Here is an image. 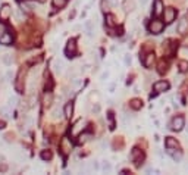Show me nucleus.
<instances>
[{"label":"nucleus","instance_id":"f257e3e1","mask_svg":"<svg viewBox=\"0 0 188 175\" xmlns=\"http://www.w3.org/2000/svg\"><path fill=\"white\" fill-rule=\"evenodd\" d=\"M165 30V22L160 19H153L150 24H148V31L151 34H160L163 33Z\"/></svg>","mask_w":188,"mask_h":175},{"label":"nucleus","instance_id":"5701e85b","mask_svg":"<svg viewBox=\"0 0 188 175\" xmlns=\"http://www.w3.org/2000/svg\"><path fill=\"white\" fill-rule=\"evenodd\" d=\"M2 62H3L6 66H10L12 62H13V55H12V53H5V55L2 56Z\"/></svg>","mask_w":188,"mask_h":175},{"label":"nucleus","instance_id":"4c0bfd02","mask_svg":"<svg viewBox=\"0 0 188 175\" xmlns=\"http://www.w3.org/2000/svg\"><path fill=\"white\" fill-rule=\"evenodd\" d=\"M12 78H13V74H12V71H8V72H6V77H5V80H6V81H10Z\"/></svg>","mask_w":188,"mask_h":175},{"label":"nucleus","instance_id":"f03ea898","mask_svg":"<svg viewBox=\"0 0 188 175\" xmlns=\"http://www.w3.org/2000/svg\"><path fill=\"white\" fill-rule=\"evenodd\" d=\"M184 125H185V119H184V116L178 115V116H175L173 119H172L171 128L173 130V131H181V130L184 128Z\"/></svg>","mask_w":188,"mask_h":175},{"label":"nucleus","instance_id":"a211bd4d","mask_svg":"<svg viewBox=\"0 0 188 175\" xmlns=\"http://www.w3.org/2000/svg\"><path fill=\"white\" fill-rule=\"evenodd\" d=\"M10 15H12V9H10L9 5H5L0 9V18L2 19H8V18H10Z\"/></svg>","mask_w":188,"mask_h":175},{"label":"nucleus","instance_id":"7c9ffc66","mask_svg":"<svg viewBox=\"0 0 188 175\" xmlns=\"http://www.w3.org/2000/svg\"><path fill=\"white\" fill-rule=\"evenodd\" d=\"M110 6H112V5H110L107 0H101V10H103V12H109Z\"/></svg>","mask_w":188,"mask_h":175},{"label":"nucleus","instance_id":"bb28decb","mask_svg":"<svg viewBox=\"0 0 188 175\" xmlns=\"http://www.w3.org/2000/svg\"><path fill=\"white\" fill-rule=\"evenodd\" d=\"M179 72H188V60H179Z\"/></svg>","mask_w":188,"mask_h":175},{"label":"nucleus","instance_id":"a878e982","mask_svg":"<svg viewBox=\"0 0 188 175\" xmlns=\"http://www.w3.org/2000/svg\"><path fill=\"white\" fill-rule=\"evenodd\" d=\"M157 71H159V74H165V72L168 71V62L160 60V62H159V68H157Z\"/></svg>","mask_w":188,"mask_h":175},{"label":"nucleus","instance_id":"f704fd0d","mask_svg":"<svg viewBox=\"0 0 188 175\" xmlns=\"http://www.w3.org/2000/svg\"><path fill=\"white\" fill-rule=\"evenodd\" d=\"M107 119H109V128H115V122H113V113H109V116H107Z\"/></svg>","mask_w":188,"mask_h":175},{"label":"nucleus","instance_id":"f3484780","mask_svg":"<svg viewBox=\"0 0 188 175\" xmlns=\"http://www.w3.org/2000/svg\"><path fill=\"white\" fill-rule=\"evenodd\" d=\"M51 68H53V71L56 74H62V71H63V62L55 59V60H51Z\"/></svg>","mask_w":188,"mask_h":175},{"label":"nucleus","instance_id":"9b49d317","mask_svg":"<svg viewBox=\"0 0 188 175\" xmlns=\"http://www.w3.org/2000/svg\"><path fill=\"white\" fill-rule=\"evenodd\" d=\"M22 81H24V71H19L16 81H15V90L18 93H24V84H22Z\"/></svg>","mask_w":188,"mask_h":175},{"label":"nucleus","instance_id":"1a4fd4ad","mask_svg":"<svg viewBox=\"0 0 188 175\" xmlns=\"http://www.w3.org/2000/svg\"><path fill=\"white\" fill-rule=\"evenodd\" d=\"M156 93H162V91H168L169 90V83L168 81H156L153 85Z\"/></svg>","mask_w":188,"mask_h":175},{"label":"nucleus","instance_id":"9d476101","mask_svg":"<svg viewBox=\"0 0 188 175\" xmlns=\"http://www.w3.org/2000/svg\"><path fill=\"white\" fill-rule=\"evenodd\" d=\"M63 115H65V118H68V119H71L72 115H74V103H72L71 100L66 102L65 106H63Z\"/></svg>","mask_w":188,"mask_h":175},{"label":"nucleus","instance_id":"b1692460","mask_svg":"<svg viewBox=\"0 0 188 175\" xmlns=\"http://www.w3.org/2000/svg\"><path fill=\"white\" fill-rule=\"evenodd\" d=\"M51 102H53V94L50 91H47L44 94V99H43V103H44V106L46 108H50L51 106Z\"/></svg>","mask_w":188,"mask_h":175},{"label":"nucleus","instance_id":"412c9836","mask_svg":"<svg viewBox=\"0 0 188 175\" xmlns=\"http://www.w3.org/2000/svg\"><path fill=\"white\" fill-rule=\"evenodd\" d=\"M118 25V22H116V18L112 15V13H107L106 15V27L107 28H115Z\"/></svg>","mask_w":188,"mask_h":175},{"label":"nucleus","instance_id":"58836bf2","mask_svg":"<svg viewBox=\"0 0 188 175\" xmlns=\"http://www.w3.org/2000/svg\"><path fill=\"white\" fill-rule=\"evenodd\" d=\"M98 110H100V106H98V105H94V106H93V112H96V113H97Z\"/></svg>","mask_w":188,"mask_h":175},{"label":"nucleus","instance_id":"20e7f679","mask_svg":"<svg viewBox=\"0 0 188 175\" xmlns=\"http://www.w3.org/2000/svg\"><path fill=\"white\" fill-rule=\"evenodd\" d=\"M163 15H165V22L166 24H172L176 18V10L173 8H166L163 10Z\"/></svg>","mask_w":188,"mask_h":175},{"label":"nucleus","instance_id":"37998d69","mask_svg":"<svg viewBox=\"0 0 188 175\" xmlns=\"http://www.w3.org/2000/svg\"><path fill=\"white\" fill-rule=\"evenodd\" d=\"M5 128V121H0V130Z\"/></svg>","mask_w":188,"mask_h":175},{"label":"nucleus","instance_id":"0eeeda50","mask_svg":"<svg viewBox=\"0 0 188 175\" xmlns=\"http://www.w3.org/2000/svg\"><path fill=\"white\" fill-rule=\"evenodd\" d=\"M84 125H85V122L82 121V119H80V121H76L74 124V127L71 128V134L74 135V137H76V135H80V133L81 131H84Z\"/></svg>","mask_w":188,"mask_h":175},{"label":"nucleus","instance_id":"ddd939ff","mask_svg":"<svg viewBox=\"0 0 188 175\" xmlns=\"http://www.w3.org/2000/svg\"><path fill=\"white\" fill-rule=\"evenodd\" d=\"M154 62V53L153 52H148L146 56H143V65L146 68H150Z\"/></svg>","mask_w":188,"mask_h":175},{"label":"nucleus","instance_id":"c756f323","mask_svg":"<svg viewBox=\"0 0 188 175\" xmlns=\"http://www.w3.org/2000/svg\"><path fill=\"white\" fill-rule=\"evenodd\" d=\"M60 115H62V112H60V108H59V106H55V108H53V110H51V116H53V119H57V118H60Z\"/></svg>","mask_w":188,"mask_h":175},{"label":"nucleus","instance_id":"39448f33","mask_svg":"<svg viewBox=\"0 0 188 175\" xmlns=\"http://www.w3.org/2000/svg\"><path fill=\"white\" fill-rule=\"evenodd\" d=\"M76 53V41L74 38H71L68 44H66V49H65V55L68 58H74V55Z\"/></svg>","mask_w":188,"mask_h":175},{"label":"nucleus","instance_id":"ea45409f","mask_svg":"<svg viewBox=\"0 0 188 175\" xmlns=\"http://www.w3.org/2000/svg\"><path fill=\"white\" fill-rule=\"evenodd\" d=\"M107 2H109L112 6H116V5H118V0H107Z\"/></svg>","mask_w":188,"mask_h":175},{"label":"nucleus","instance_id":"c03bdc74","mask_svg":"<svg viewBox=\"0 0 188 175\" xmlns=\"http://www.w3.org/2000/svg\"><path fill=\"white\" fill-rule=\"evenodd\" d=\"M107 77H109V74H107V72H106V74H101V80H105V78H107Z\"/></svg>","mask_w":188,"mask_h":175},{"label":"nucleus","instance_id":"79ce46f5","mask_svg":"<svg viewBox=\"0 0 188 175\" xmlns=\"http://www.w3.org/2000/svg\"><path fill=\"white\" fill-rule=\"evenodd\" d=\"M146 3H147V0H140V5H141V6H144Z\"/></svg>","mask_w":188,"mask_h":175},{"label":"nucleus","instance_id":"2eb2a0df","mask_svg":"<svg viewBox=\"0 0 188 175\" xmlns=\"http://www.w3.org/2000/svg\"><path fill=\"white\" fill-rule=\"evenodd\" d=\"M165 146H166V149H178L179 147V143L176 141L175 138H172V137H166Z\"/></svg>","mask_w":188,"mask_h":175},{"label":"nucleus","instance_id":"2f4dec72","mask_svg":"<svg viewBox=\"0 0 188 175\" xmlns=\"http://www.w3.org/2000/svg\"><path fill=\"white\" fill-rule=\"evenodd\" d=\"M6 31H9L8 25L5 24V22H2V21H0V37H2V35H3V34L6 33Z\"/></svg>","mask_w":188,"mask_h":175},{"label":"nucleus","instance_id":"7ed1b4c3","mask_svg":"<svg viewBox=\"0 0 188 175\" xmlns=\"http://www.w3.org/2000/svg\"><path fill=\"white\" fill-rule=\"evenodd\" d=\"M129 158H131V160L137 165V166H140V162L144 160V152L140 150V149H134L131 152V155H129Z\"/></svg>","mask_w":188,"mask_h":175},{"label":"nucleus","instance_id":"a18cd8bd","mask_svg":"<svg viewBox=\"0 0 188 175\" xmlns=\"http://www.w3.org/2000/svg\"><path fill=\"white\" fill-rule=\"evenodd\" d=\"M2 80H3V75L0 74V81H2Z\"/></svg>","mask_w":188,"mask_h":175},{"label":"nucleus","instance_id":"49530a36","mask_svg":"<svg viewBox=\"0 0 188 175\" xmlns=\"http://www.w3.org/2000/svg\"><path fill=\"white\" fill-rule=\"evenodd\" d=\"M187 133H188V127H187Z\"/></svg>","mask_w":188,"mask_h":175},{"label":"nucleus","instance_id":"dca6fc26","mask_svg":"<svg viewBox=\"0 0 188 175\" xmlns=\"http://www.w3.org/2000/svg\"><path fill=\"white\" fill-rule=\"evenodd\" d=\"M178 33L179 34H185L188 31V19L187 18H182L179 21V24H178Z\"/></svg>","mask_w":188,"mask_h":175},{"label":"nucleus","instance_id":"cd10ccee","mask_svg":"<svg viewBox=\"0 0 188 175\" xmlns=\"http://www.w3.org/2000/svg\"><path fill=\"white\" fill-rule=\"evenodd\" d=\"M66 3H68V0H53V6H55V8H59V9L65 8Z\"/></svg>","mask_w":188,"mask_h":175},{"label":"nucleus","instance_id":"423d86ee","mask_svg":"<svg viewBox=\"0 0 188 175\" xmlns=\"http://www.w3.org/2000/svg\"><path fill=\"white\" fill-rule=\"evenodd\" d=\"M59 149H60V152L63 153V155H68V153H71V150H72V143H71V140L69 138H62V141H60V144H59Z\"/></svg>","mask_w":188,"mask_h":175},{"label":"nucleus","instance_id":"72a5a7b5","mask_svg":"<svg viewBox=\"0 0 188 175\" xmlns=\"http://www.w3.org/2000/svg\"><path fill=\"white\" fill-rule=\"evenodd\" d=\"M123 62H125V65H131V62H132V58H131V55H125L123 56Z\"/></svg>","mask_w":188,"mask_h":175},{"label":"nucleus","instance_id":"c85d7f7f","mask_svg":"<svg viewBox=\"0 0 188 175\" xmlns=\"http://www.w3.org/2000/svg\"><path fill=\"white\" fill-rule=\"evenodd\" d=\"M51 158H53V155H51L50 150H43V152H41V159H43V160H50Z\"/></svg>","mask_w":188,"mask_h":175},{"label":"nucleus","instance_id":"393cba45","mask_svg":"<svg viewBox=\"0 0 188 175\" xmlns=\"http://www.w3.org/2000/svg\"><path fill=\"white\" fill-rule=\"evenodd\" d=\"M0 115L5 118V119H9L10 118V112H9V106H2L0 108Z\"/></svg>","mask_w":188,"mask_h":175},{"label":"nucleus","instance_id":"f8f14e48","mask_svg":"<svg viewBox=\"0 0 188 175\" xmlns=\"http://www.w3.org/2000/svg\"><path fill=\"white\" fill-rule=\"evenodd\" d=\"M12 41H13V34H10L9 31H6L0 37V44H3V46H10Z\"/></svg>","mask_w":188,"mask_h":175},{"label":"nucleus","instance_id":"aec40b11","mask_svg":"<svg viewBox=\"0 0 188 175\" xmlns=\"http://www.w3.org/2000/svg\"><path fill=\"white\" fill-rule=\"evenodd\" d=\"M122 8L125 12H132V10L135 9V2H134V0H123Z\"/></svg>","mask_w":188,"mask_h":175},{"label":"nucleus","instance_id":"a19ab883","mask_svg":"<svg viewBox=\"0 0 188 175\" xmlns=\"http://www.w3.org/2000/svg\"><path fill=\"white\" fill-rule=\"evenodd\" d=\"M153 171V168H146V174H150Z\"/></svg>","mask_w":188,"mask_h":175},{"label":"nucleus","instance_id":"e433bc0d","mask_svg":"<svg viewBox=\"0 0 188 175\" xmlns=\"http://www.w3.org/2000/svg\"><path fill=\"white\" fill-rule=\"evenodd\" d=\"M15 105H16V99H15V97H10V99L8 100V106L9 108H13Z\"/></svg>","mask_w":188,"mask_h":175},{"label":"nucleus","instance_id":"c9c22d12","mask_svg":"<svg viewBox=\"0 0 188 175\" xmlns=\"http://www.w3.org/2000/svg\"><path fill=\"white\" fill-rule=\"evenodd\" d=\"M101 169H103V171H110V169H112V165H110L109 162H106V160H105V162H103V165H101Z\"/></svg>","mask_w":188,"mask_h":175},{"label":"nucleus","instance_id":"6ab92c4d","mask_svg":"<svg viewBox=\"0 0 188 175\" xmlns=\"http://www.w3.org/2000/svg\"><path fill=\"white\" fill-rule=\"evenodd\" d=\"M82 28L85 30V33H87V35H88V37H93V35H94V25H93V22H91V21H85Z\"/></svg>","mask_w":188,"mask_h":175},{"label":"nucleus","instance_id":"6e6552de","mask_svg":"<svg viewBox=\"0 0 188 175\" xmlns=\"http://www.w3.org/2000/svg\"><path fill=\"white\" fill-rule=\"evenodd\" d=\"M163 10H165L163 2L162 0H154L153 2V13L156 16H160V15H163Z\"/></svg>","mask_w":188,"mask_h":175},{"label":"nucleus","instance_id":"473e14b6","mask_svg":"<svg viewBox=\"0 0 188 175\" xmlns=\"http://www.w3.org/2000/svg\"><path fill=\"white\" fill-rule=\"evenodd\" d=\"M88 138H91V134H81V135H80V138H78V141H80V143H85Z\"/></svg>","mask_w":188,"mask_h":175},{"label":"nucleus","instance_id":"4468645a","mask_svg":"<svg viewBox=\"0 0 188 175\" xmlns=\"http://www.w3.org/2000/svg\"><path fill=\"white\" fill-rule=\"evenodd\" d=\"M168 153H169L172 156V159L176 160V162H179L181 159H182V152L179 150V147H178V149H168Z\"/></svg>","mask_w":188,"mask_h":175},{"label":"nucleus","instance_id":"4be33fe9","mask_svg":"<svg viewBox=\"0 0 188 175\" xmlns=\"http://www.w3.org/2000/svg\"><path fill=\"white\" fill-rule=\"evenodd\" d=\"M129 108H131L132 110H140V109L143 108V102L140 99H132L131 102H129Z\"/></svg>","mask_w":188,"mask_h":175}]
</instances>
